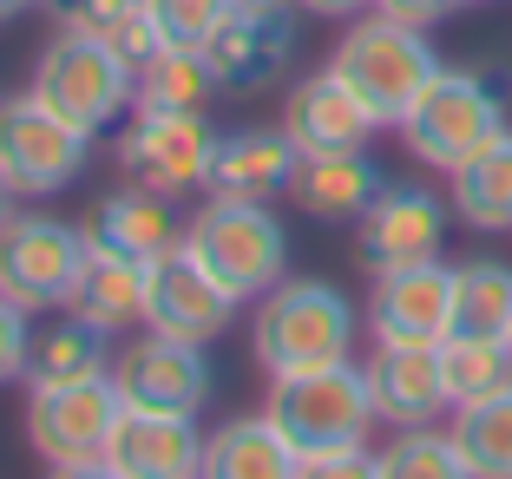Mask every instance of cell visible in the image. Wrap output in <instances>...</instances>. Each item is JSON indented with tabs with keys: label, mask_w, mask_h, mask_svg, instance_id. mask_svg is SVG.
Instances as JSON below:
<instances>
[{
	"label": "cell",
	"mask_w": 512,
	"mask_h": 479,
	"mask_svg": "<svg viewBox=\"0 0 512 479\" xmlns=\"http://www.w3.org/2000/svg\"><path fill=\"white\" fill-rule=\"evenodd\" d=\"M394 132H401V145L414 151L427 171H460L473 151H486L499 132H512V125H506V99H499V86L486 73H473V66H440L434 86L407 105V119L394 125Z\"/></svg>",
	"instance_id": "obj_4"
},
{
	"label": "cell",
	"mask_w": 512,
	"mask_h": 479,
	"mask_svg": "<svg viewBox=\"0 0 512 479\" xmlns=\"http://www.w3.org/2000/svg\"><path fill=\"white\" fill-rule=\"evenodd\" d=\"M263 414L309 460V453L368 447L375 394H368V375L355 361H329V368H302V375H270V407Z\"/></svg>",
	"instance_id": "obj_3"
},
{
	"label": "cell",
	"mask_w": 512,
	"mask_h": 479,
	"mask_svg": "<svg viewBox=\"0 0 512 479\" xmlns=\"http://www.w3.org/2000/svg\"><path fill=\"white\" fill-rule=\"evenodd\" d=\"M132 92H138V73L92 27H66L60 40L40 53V66H33V99H40L46 112H60L66 125H79V132L112 125Z\"/></svg>",
	"instance_id": "obj_6"
},
{
	"label": "cell",
	"mask_w": 512,
	"mask_h": 479,
	"mask_svg": "<svg viewBox=\"0 0 512 479\" xmlns=\"http://www.w3.org/2000/svg\"><path fill=\"white\" fill-rule=\"evenodd\" d=\"M230 7H243V14H270V7H289V0H230Z\"/></svg>",
	"instance_id": "obj_39"
},
{
	"label": "cell",
	"mask_w": 512,
	"mask_h": 479,
	"mask_svg": "<svg viewBox=\"0 0 512 479\" xmlns=\"http://www.w3.org/2000/svg\"><path fill=\"white\" fill-rule=\"evenodd\" d=\"M27 348H33V335H27V309L0 296V388H7L14 375H27Z\"/></svg>",
	"instance_id": "obj_34"
},
{
	"label": "cell",
	"mask_w": 512,
	"mask_h": 479,
	"mask_svg": "<svg viewBox=\"0 0 512 479\" xmlns=\"http://www.w3.org/2000/svg\"><path fill=\"white\" fill-rule=\"evenodd\" d=\"M329 73L342 79L381 125H401L407 105L434 86L440 53L427 46V27H401V20H388V14H368L335 40Z\"/></svg>",
	"instance_id": "obj_1"
},
{
	"label": "cell",
	"mask_w": 512,
	"mask_h": 479,
	"mask_svg": "<svg viewBox=\"0 0 512 479\" xmlns=\"http://www.w3.org/2000/svg\"><path fill=\"white\" fill-rule=\"evenodd\" d=\"M375 460H381V479H473L453 434H434V427H401Z\"/></svg>",
	"instance_id": "obj_30"
},
{
	"label": "cell",
	"mask_w": 512,
	"mask_h": 479,
	"mask_svg": "<svg viewBox=\"0 0 512 479\" xmlns=\"http://www.w3.org/2000/svg\"><path fill=\"white\" fill-rule=\"evenodd\" d=\"M211 158H217V132L204 125V112H138V125L119 145L125 178L165 197L211 184Z\"/></svg>",
	"instance_id": "obj_10"
},
{
	"label": "cell",
	"mask_w": 512,
	"mask_h": 479,
	"mask_svg": "<svg viewBox=\"0 0 512 479\" xmlns=\"http://www.w3.org/2000/svg\"><path fill=\"white\" fill-rule=\"evenodd\" d=\"M230 309H237V296H230V289H217L184 250L158 256V263L145 270V322L158 335H178V342H197V348H204L211 335H224Z\"/></svg>",
	"instance_id": "obj_15"
},
{
	"label": "cell",
	"mask_w": 512,
	"mask_h": 479,
	"mask_svg": "<svg viewBox=\"0 0 512 479\" xmlns=\"http://www.w3.org/2000/svg\"><path fill=\"white\" fill-rule=\"evenodd\" d=\"M440 368H447V394L453 407H473L486 394L512 388V348L506 342H480V335H447L440 342Z\"/></svg>",
	"instance_id": "obj_29"
},
{
	"label": "cell",
	"mask_w": 512,
	"mask_h": 479,
	"mask_svg": "<svg viewBox=\"0 0 512 479\" xmlns=\"http://www.w3.org/2000/svg\"><path fill=\"white\" fill-rule=\"evenodd\" d=\"M506 348H512V335H506Z\"/></svg>",
	"instance_id": "obj_42"
},
{
	"label": "cell",
	"mask_w": 512,
	"mask_h": 479,
	"mask_svg": "<svg viewBox=\"0 0 512 479\" xmlns=\"http://www.w3.org/2000/svg\"><path fill=\"white\" fill-rule=\"evenodd\" d=\"M86 375H112L106 368V329H92V322H79V315L66 309L46 335H33L27 381L40 388V381H86Z\"/></svg>",
	"instance_id": "obj_28"
},
{
	"label": "cell",
	"mask_w": 512,
	"mask_h": 479,
	"mask_svg": "<svg viewBox=\"0 0 512 479\" xmlns=\"http://www.w3.org/2000/svg\"><path fill=\"white\" fill-rule=\"evenodd\" d=\"M14 197H20V191H14V184H7V178H0V230L14 224Z\"/></svg>",
	"instance_id": "obj_38"
},
{
	"label": "cell",
	"mask_w": 512,
	"mask_h": 479,
	"mask_svg": "<svg viewBox=\"0 0 512 479\" xmlns=\"http://www.w3.org/2000/svg\"><path fill=\"white\" fill-rule=\"evenodd\" d=\"M447 204L453 217L480 237L512 230V132H499L486 151H473L460 171H447Z\"/></svg>",
	"instance_id": "obj_23"
},
{
	"label": "cell",
	"mask_w": 512,
	"mask_h": 479,
	"mask_svg": "<svg viewBox=\"0 0 512 479\" xmlns=\"http://www.w3.org/2000/svg\"><path fill=\"white\" fill-rule=\"evenodd\" d=\"M368 335L401 348H440L453 335V270L434 256V263H407V270L375 276Z\"/></svg>",
	"instance_id": "obj_13"
},
{
	"label": "cell",
	"mask_w": 512,
	"mask_h": 479,
	"mask_svg": "<svg viewBox=\"0 0 512 479\" xmlns=\"http://www.w3.org/2000/svg\"><path fill=\"white\" fill-rule=\"evenodd\" d=\"M178 197L145 191V184H125V191L99 197L86 217V243L106 256H125V263H158V256L184 250V224H178Z\"/></svg>",
	"instance_id": "obj_16"
},
{
	"label": "cell",
	"mask_w": 512,
	"mask_h": 479,
	"mask_svg": "<svg viewBox=\"0 0 512 479\" xmlns=\"http://www.w3.org/2000/svg\"><path fill=\"white\" fill-rule=\"evenodd\" d=\"M447 210L453 204H440L421 184H388L362 210V224H355V263L368 276L407 270V263H434L440 243H447Z\"/></svg>",
	"instance_id": "obj_11"
},
{
	"label": "cell",
	"mask_w": 512,
	"mask_h": 479,
	"mask_svg": "<svg viewBox=\"0 0 512 479\" xmlns=\"http://www.w3.org/2000/svg\"><path fill=\"white\" fill-rule=\"evenodd\" d=\"M388 191V178H381V165L362 151H316V158H302L296 165V184H289V197H296L302 217H316V224H362V210L375 204V197Z\"/></svg>",
	"instance_id": "obj_20"
},
{
	"label": "cell",
	"mask_w": 512,
	"mask_h": 479,
	"mask_svg": "<svg viewBox=\"0 0 512 479\" xmlns=\"http://www.w3.org/2000/svg\"><path fill=\"white\" fill-rule=\"evenodd\" d=\"M302 151L289 145L283 125H256V132H230L217 138V158H211V197H237V204H270L296 184Z\"/></svg>",
	"instance_id": "obj_21"
},
{
	"label": "cell",
	"mask_w": 512,
	"mask_h": 479,
	"mask_svg": "<svg viewBox=\"0 0 512 479\" xmlns=\"http://www.w3.org/2000/svg\"><path fill=\"white\" fill-rule=\"evenodd\" d=\"M296 479H381V460L368 447H342V453H309L296 466Z\"/></svg>",
	"instance_id": "obj_33"
},
{
	"label": "cell",
	"mask_w": 512,
	"mask_h": 479,
	"mask_svg": "<svg viewBox=\"0 0 512 479\" xmlns=\"http://www.w3.org/2000/svg\"><path fill=\"white\" fill-rule=\"evenodd\" d=\"M460 7H473V0H460Z\"/></svg>",
	"instance_id": "obj_41"
},
{
	"label": "cell",
	"mask_w": 512,
	"mask_h": 479,
	"mask_svg": "<svg viewBox=\"0 0 512 479\" xmlns=\"http://www.w3.org/2000/svg\"><path fill=\"white\" fill-rule=\"evenodd\" d=\"M362 375H368V394H375V420H388L394 434H401V427H434L440 414H453L440 348L375 342V355H368Z\"/></svg>",
	"instance_id": "obj_14"
},
{
	"label": "cell",
	"mask_w": 512,
	"mask_h": 479,
	"mask_svg": "<svg viewBox=\"0 0 512 479\" xmlns=\"http://www.w3.org/2000/svg\"><path fill=\"white\" fill-rule=\"evenodd\" d=\"M112 381H119L125 407H145V414H197L211 401V368H204V348L178 342V335L151 329L145 342H125L112 361Z\"/></svg>",
	"instance_id": "obj_12"
},
{
	"label": "cell",
	"mask_w": 512,
	"mask_h": 479,
	"mask_svg": "<svg viewBox=\"0 0 512 479\" xmlns=\"http://www.w3.org/2000/svg\"><path fill=\"white\" fill-rule=\"evenodd\" d=\"M86 256H92L86 230L60 224V217H14L0 230V296L20 302L27 315L66 309Z\"/></svg>",
	"instance_id": "obj_8"
},
{
	"label": "cell",
	"mask_w": 512,
	"mask_h": 479,
	"mask_svg": "<svg viewBox=\"0 0 512 479\" xmlns=\"http://www.w3.org/2000/svg\"><path fill=\"white\" fill-rule=\"evenodd\" d=\"M106 466L119 479H197V466H204V434L191 427V414L125 407L119 427H112Z\"/></svg>",
	"instance_id": "obj_19"
},
{
	"label": "cell",
	"mask_w": 512,
	"mask_h": 479,
	"mask_svg": "<svg viewBox=\"0 0 512 479\" xmlns=\"http://www.w3.org/2000/svg\"><path fill=\"white\" fill-rule=\"evenodd\" d=\"M296 466H302V453L276 434L270 414H243V420H224L204 440L197 479H296Z\"/></svg>",
	"instance_id": "obj_22"
},
{
	"label": "cell",
	"mask_w": 512,
	"mask_h": 479,
	"mask_svg": "<svg viewBox=\"0 0 512 479\" xmlns=\"http://www.w3.org/2000/svg\"><path fill=\"white\" fill-rule=\"evenodd\" d=\"M119 414H125V394H119V381H112V375L40 381V388L27 394V440L46 453V466L106 460Z\"/></svg>",
	"instance_id": "obj_7"
},
{
	"label": "cell",
	"mask_w": 512,
	"mask_h": 479,
	"mask_svg": "<svg viewBox=\"0 0 512 479\" xmlns=\"http://www.w3.org/2000/svg\"><path fill=\"white\" fill-rule=\"evenodd\" d=\"M453 447L473 479H512V388L486 394L473 407H453Z\"/></svg>",
	"instance_id": "obj_27"
},
{
	"label": "cell",
	"mask_w": 512,
	"mask_h": 479,
	"mask_svg": "<svg viewBox=\"0 0 512 479\" xmlns=\"http://www.w3.org/2000/svg\"><path fill=\"white\" fill-rule=\"evenodd\" d=\"M296 53V27H289V7H270V14H243L230 7V20L211 33L204 60L217 73V92H263Z\"/></svg>",
	"instance_id": "obj_18"
},
{
	"label": "cell",
	"mask_w": 512,
	"mask_h": 479,
	"mask_svg": "<svg viewBox=\"0 0 512 479\" xmlns=\"http://www.w3.org/2000/svg\"><path fill=\"white\" fill-rule=\"evenodd\" d=\"M46 479H119V473H112L106 460H73V466H53Z\"/></svg>",
	"instance_id": "obj_36"
},
{
	"label": "cell",
	"mask_w": 512,
	"mask_h": 479,
	"mask_svg": "<svg viewBox=\"0 0 512 479\" xmlns=\"http://www.w3.org/2000/svg\"><path fill=\"white\" fill-rule=\"evenodd\" d=\"M250 342L263 375H302V368H329L348 361L355 348V309H348L342 289L302 276V283H276L270 296L256 302Z\"/></svg>",
	"instance_id": "obj_2"
},
{
	"label": "cell",
	"mask_w": 512,
	"mask_h": 479,
	"mask_svg": "<svg viewBox=\"0 0 512 479\" xmlns=\"http://www.w3.org/2000/svg\"><path fill=\"white\" fill-rule=\"evenodd\" d=\"M283 132H289V145H296L302 158H316V151H362L368 138L381 132V119L322 66L316 79H296V86H289Z\"/></svg>",
	"instance_id": "obj_17"
},
{
	"label": "cell",
	"mask_w": 512,
	"mask_h": 479,
	"mask_svg": "<svg viewBox=\"0 0 512 479\" xmlns=\"http://www.w3.org/2000/svg\"><path fill=\"white\" fill-rule=\"evenodd\" d=\"M92 132L66 125L60 112H46L40 99H0V178L14 184L20 197H46L66 191L86 165Z\"/></svg>",
	"instance_id": "obj_9"
},
{
	"label": "cell",
	"mask_w": 512,
	"mask_h": 479,
	"mask_svg": "<svg viewBox=\"0 0 512 479\" xmlns=\"http://www.w3.org/2000/svg\"><path fill=\"white\" fill-rule=\"evenodd\" d=\"M296 7H309V14H329V20H348V14H362V7H375V0H296Z\"/></svg>",
	"instance_id": "obj_37"
},
{
	"label": "cell",
	"mask_w": 512,
	"mask_h": 479,
	"mask_svg": "<svg viewBox=\"0 0 512 479\" xmlns=\"http://www.w3.org/2000/svg\"><path fill=\"white\" fill-rule=\"evenodd\" d=\"M184 256L230 296H270L283 283L289 237L270 217V204H237V197H211L184 224Z\"/></svg>",
	"instance_id": "obj_5"
},
{
	"label": "cell",
	"mask_w": 512,
	"mask_h": 479,
	"mask_svg": "<svg viewBox=\"0 0 512 479\" xmlns=\"http://www.w3.org/2000/svg\"><path fill=\"white\" fill-rule=\"evenodd\" d=\"M453 7H460V0H375V14L401 20V27H440Z\"/></svg>",
	"instance_id": "obj_35"
},
{
	"label": "cell",
	"mask_w": 512,
	"mask_h": 479,
	"mask_svg": "<svg viewBox=\"0 0 512 479\" xmlns=\"http://www.w3.org/2000/svg\"><path fill=\"white\" fill-rule=\"evenodd\" d=\"M145 270L151 263H125V256H106L92 250L86 270H79L73 296H66V309L79 315V322H92V329H132V322H145Z\"/></svg>",
	"instance_id": "obj_24"
},
{
	"label": "cell",
	"mask_w": 512,
	"mask_h": 479,
	"mask_svg": "<svg viewBox=\"0 0 512 479\" xmlns=\"http://www.w3.org/2000/svg\"><path fill=\"white\" fill-rule=\"evenodd\" d=\"M151 27H158V40L165 46H211V33L230 20V0H145Z\"/></svg>",
	"instance_id": "obj_31"
},
{
	"label": "cell",
	"mask_w": 512,
	"mask_h": 479,
	"mask_svg": "<svg viewBox=\"0 0 512 479\" xmlns=\"http://www.w3.org/2000/svg\"><path fill=\"white\" fill-rule=\"evenodd\" d=\"M27 7H40V0H0V20H14V14H27Z\"/></svg>",
	"instance_id": "obj_40"
},
{
	"label": "cell",
	"mask_w": 512,
	"mask_h": 479,
	"mask_svg": "<svg viewBox=\"0 0 512 479\" xmlns=\"http://www.w3.org/2000/svg\"><path fill=\"white\" fill-rule=\"evenodd\" d=\"M92 33H99V40H106L125 66H132V73L151 60V53H165V40H158V27H151V14H145V7H138V14H112V20H99Z\"/></svg>",
	"instance_id": "obj_32"
},
{
	"label": "cell",
	"mask_w": 512,
	"mask_h": 479,
	"mask_svg": "<svg viewBox=\"0 0 512 479\" xmlns=\"http://www.w3.org/2000/svg\"><path fill=\"white\" fill-rule=\"evenodd\" d=\"M453 335H480V342L512 335V263L473 256L453 270Z\"/></svg>",
	"instance_id": "obj_25"
},
{
	"label": "cell",
	"mask_w": 512,
	"mask_h": 479,
	"mask_svg": "<svg viewBox=\"0 0 512 479\" xmlns=\"http://www.w3.org/2000/svg\"><path fill=\"white\" fill-rule=\"evenodd\" d=\"M217 92V73L197 46H165L138 66V112H204Z\"/></svg>",
	"instance_id": "obj_26"
}]
</instances>
